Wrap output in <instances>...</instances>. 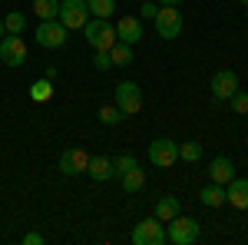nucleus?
<instances>
[{
	"mask_svg": "<svg viewBox=\"0 0 248 245\" xmlns=\"http://www.w3.org/2000/svg\"><path fill=\"white\" fill-rule=\"evenodd\" d=\"M83 33H86V43L93 50H109L116 43V23H109V20H103V17H93V20H86Z\"/></svg>",
	"mask_w": 248,
	"mask_h": 245,
	"instance_id": "f257e3e1",
	"label": "nucleus"
},
{
	"mask_svg": "<svg viewBox=\"0 0 248 245\" xmlns=\"http://www.w3.org/2000/svg\"><path fill=\"white\" fill-rule=\"evenodd\" d=\"M199 219H192V215H175V219H169V232H166V239H169L172 245H192L195 239H199Z\"/></svg>",
	"mask_w": 248,
	"mask_h": 245,
	"instance_id": "f03ea898",
	"label": "nucleus"
},
{
	"mask_svg": "<svg viewBox=\"0 0 248 245\" xmlns=\"http://www.w3.org/2000/svg\"><path fill=\"white\" fill-rule=\"evenodd\" d=\"M57 20L66 27V30H83L86 20H90V7H86V0H60Z\"/></svg>",
	"mask_w": 248,
	"mask_h": 245,
	"instance_id": "7ed1b4c3",
	"label": "nucleus"
},
{
	"mask_svg": "<svg viewBox=\"0 0 248 245\" xmlns=\"http://www.w3.org/2000/svg\"><path fill=\"white\" fill-rule=\"evenodd\" d=\"M33 37H37L40 47H46V50H60V47H66L70 30H66L60 20H40V27H37Z\"/></svg>",
	"mask_w": 248,
	"mask_h": 245,
	"instance_id": "20e7f679",
	"label": "nucleus"
},
{
	"mask_svg": "<svg viewBox=\"0 0 248 245\" xmlns=\"http://www.w3.org/2000/svg\"><path fill=\"white\" fill-rule=\"evenodd\" d=\"M182 27H186V20H182V14H179L175 7H162V10L155 14V33L162 40L182 37Z\"/></svg>",
	"mask_w": 248,
	"mask_h": 245,
	"instance_id": "39448f33",
	"label": "nucleus"
},
{
	"mask_svg": "<svg viewBox=\"0 0 248 245\" xmlns=\"http://www.w3.org/2000/svg\"><path fill=\"white\" fill-rule=\"evenodd\" d=\"M116 106L123 110V116H136L142 110V90L136 86L133 80H123L116 86Z\"/></svg>",
	"mask_w": 248,
	"mask_h": 245,
	"instance_id": "423d86ee",
	"label": "nucleus"
},
{
	"mask_svg": "<svg viewBox=\"0 0 248 245\" xmlns=\"http://www.w3.org/2000/svg\"><path fill=\"white\" fill-rule=\"evenodd\" d=\"M0 63L3 66H23L27 63V43L20 33H7L0 40Z\"/></svg>",
	"mask_w": 248,
	"mask_h": 245,
	"instance_id": "0eeeda50",
	"label": "nucleus"
},
{
	"mask_svg": "<svg viewBox=\"0 0 248 245\" xmlns=\"http://www.w3.org/2000/svg\"><path fill=\"white\" fill-rule=\"evenodd\" d=\"M166 242V229L159 219H142V222H136L133 229V245H162Z\"/></svg>",
	"mask_w": 248,
	"mask_h": 245,
	"instance_id": "6e6552de",
	"label": "nucleus"
},
{
	"mask_svg": "<svg viewBox=\"0 0 248 245\" xmlns=\"http://www.w3.org/2000/svg\"><path fill=\"white\" fill-rule=\"evenodd\" d=\"M175 159H179V143H172V139H155V143H149V163L153 166H159V169H169V166H175Z\"/></svg>",
	"mask_w": 248,
	"mask_h": 245,
	"instance_id": "1a4fd4ad",
	"label": "nucleus"
},
{
	"mask_svg": "<svg viewBox=\"0 0 248 245\" xmlns=\"http://www.w3.org/2000/svg\"><path fill=\"white\" fill-rule=\"evenodd\" d=\"M116 40H123V43L136 47V43L142 40V20H139V17H119V20H116Z\"/></svg>",
	"mask_w": 248,
	"mask_h": 245,
	"instance_id": "9d476101",
	"label": "nucleus"
},
{
	"mask_svg": "<svg viewBox=\"0 0 248 245\" xmlns=\"http://www.w3.org/2000/svg\"><path fill=\"white\" fill-rule=\"evenodd\" d=\"M86 166H90V156L83 149H66L60 156V172L63 176H79V172H86Z\"/></svg>",
	"mask_w": 248,
	"mask_h": 245,
	"instance_id": "9b49d317",
	"label": "nucleus"
},
{
	"mask_svg": "<svg viewBox=\"0 0 248 245\" xmlns=\"http://www.w3.org/2000/svg\"><path fill=\"white\" fill-rule=\"evenodd\" d=\"M235 90H238V76L232 73V70H218V73L212 76V96L215 99H229Z\"/></svg>",
	"mask_w": 248,
	"mask_h": 245,
	"instance_id": "f8f14e48",
	"label": "nucleus"
},
{
	"mask_svg": "<svg viewBox=\"0 0 248 245\" xmlns=\"http://www.w3.org/2000/svg\"><path fill=\"white\" fill-rule=\"evenodd\" d=\"M225 202L248 212V179H238V176L232 179L229 186H225Z\"/></svg>",
	"mask_w": 248,
	"mask_h": 245,
	"instance_id": "ddd939ff",
	"label": "nucleus"
},
{
	"mask_svg": "<svg viewBox=\"0 0 248 245\" xmlns=\"http://www.w3.org/2000/svg\"><path fill=\"white\" fill-rule=\"evenodd\" d=\"M209 179H212V182H218V186H229L232 179H235V166H232L229 156H215V159H212Z\"/></svg>",
	"mask_w": 248,
	"mask_h": 245,
	"instance_id": "4468645a",
	"label": "nucleus"
},
{
	"mask_svg": "<svg viewBox=\"0 0 248 245\" xmlns=\"http://www.w3.org/2000/svg\"><path fill=\"white\" fill-rule=\"evenodd\" d=\"M86 176H90V179H96V182H106V179H113V176H116L113 159H106V156H90Z\"/></svg>",
	"mask_w": 248,
	"mask_h": 245,
	"instance_id": "2eb2a0df",
	"label": "nucleus"
},
{
	"mask_svg": "<svg viewBox=\"0 0 248 245\" xmlns=\"http://www.w3.org/2000/svg\"><path fill=\"white\" fill-rule=\"evenodd\" d=\"M199 202H202V206H209V209L225 206V186H218V182H209V186L199 192Z\"/></svg>",
	"mask_w": 248,
	"mask_h": 245,
	"instance_id": "dca6fc26",
	"label": "nucleus"
},
{
	"mask_svg": "<svg viewBox=\"0 0 248 245\" xmlns=\"http://www.w3.org/2000/svg\"><path fill=\"white\" fill-rule=\"evenodd\" d=\"M179 212H182V206H179L175 196H162V199L155 202V219H159V222H169V219H175Z\"/></svg>",
	"mask_w": 248,
	"mask_h": 245,
	"instance_id": "f3484780",
	"label": "nucleus"
},
{
	"mask_svg": "<svg viewBox=\"0 0 248 245\" xmlns=\"http://www.w3.org/2000/svg\"><path fill=\"white\" fill-rule=\"evenodd\" d=\"M119 182H123L126 192H139V189L146 186V172L139 169V166H133L129 172H119Z\"/></svg>",
	"mask_w": 248,
	"mask_h": 245,
	"instance_id": "a211bd4d",
	"label": "nucleus"
},
{
	"mask_svg": "<svg viewBox=\"0 0 248 245\" xmlns=\"http://www.w3.org/2000/svg\"><path fill=\"white\" fill-rule=\"evenodd\" d=\"M109 60H113V66H129L133 63V47L123 43V40H116L113 47H109Z\"/></svg>",
	"mask_w": 248,
	"mask_h": 245,
	"instance_id": "6ab92c4d",
	"label": "nucleus"
},
{
	"mask_svg": "<svg viewBox=\"0 0 248 245\" xmlns=\"http://www.w3.org/2000/svg\"><path fill=\"white\" fill-rule=\"evenodd\" d=\"M33 14H37L40 20H57L60 0H33Z\"/></svg>",
	"mask_w": 248,
	"mask_h": 245,
	"instance_id": "aec40b11",
	"label": "nucleus"
},
{
	"mask_svg": "<svg viewBox=\"0 0 248 245\" xmlns=\"http://www.w3.org/2000/svg\"><path fill=\"white\" fill-rule=\"evenodd\" d=\"M86 7H90L93 17L109 20V17H113V10H116V0H86Z\"/></svg>",
	"mask_w": 248,
	"mask_h": 245,
	"instance_id": "412c9836",
	"label": "nucleus"
},
{
	"mask_svg": "<svg viewBox=\"0 0 248 245\" xmlns=\"http://www.w3.org/2000/svg\"><path fill=\"white\" fill-rule=\"evenodd\" d=\"M50 93H53V83H50L46 76H43V80H37V83L30 86V96H33L37 103H46V99H50Z\"/></svg>",
	"mask_w": 248,
	"mask_h": 245,
	"instance_id": "4be33fe9",
	"label": "nucleus"
},
{
	"mask_svg": "<svg viewBox=\"0 0 248 245\" xmlns=\"http://www.w3.org/2000/svg\"><path fill=\"white\" fill-rule=\"evenodd\" d=\"M23 27H27V17H23L20 10H14V14L3 17V30H7V33H23Z\"/></svg>",
	"mask_w": 248,
	"mask_h": 245,
	"instance_id": "5701e85b",
	"label": "nucleus"
},
{
	"mask_svg": "<svg viewBox=\"0 0 248 245\" xmlns=\"http://www.w3.org/2000/svg\"><path fill=\"white\" fill-rule=\"evenodd\" d=\"M179 159L199 163V159H202V143H182V146H179Z\"/></svg>",
	"mask_w": 248,
	"mask_h": 245,
	"instance_id": "b1692460",
	"label": "nucleus"
},
{
	"mask_svg": "<svg viewBox=\"0 0 248 245\" xmlns=\"http://www.w3.org/2000/svg\"><path fill=\"white\" fill-rule=\"evenodd\" d=\"M99 119H103L106 126H116V123H123L126 116H123V110L113 103V106H99Z\"/></svg>",
	"mask_w": 248,
	"mask_h": 245,
	"instance_id": "393cba45",
	"label": "nucleus"
},
{
	"mask_svg": "<svg viewBox=\"0 0 248 245\" xmlns=\"http://www.w3.org/2000/svg\"><path fill=\"white\" fill-rule=\"evenodd\" d=\"M229 103H232L235 113H248V90H235V93L229 96Z\"/></svg>",
	"mask_w": 248,
	"mask_h": 245,
	"instance_id": "a878e982",
	"label": "nucleus"
},
{
	"mask_svg": "<svg viewBox=\"0 0 248 245\" xmlns=\"http://www.w3.org/2000/svg\"><path fill=\"white\" fill-rule=\"evenodd\" d=\"M93 66L99 70V73H106V70H113V60H109V50H96V57H93Z\"/></svg>",
	"mask_w": 248,
	"mask_h": 245,
	"instance_id": "bb28decb",
	"label": "nucleus"
},
{
	"mask_svg": "<svg viewBox=\"0 0 248 245\" xmlns=\"http://www.w3.org/2000/svg\"><path fill=\"white\" fill-rule=\"evenodd\" d=\"M113 166H116V176H119V172H129L133 166H139V163H136V156H119V159H113Z\"/></svg>",
	"mask_w": 248,
	"mask_h": 245,
	"instance_id": "cd10ccee",
	"label": "nucleus"
},
{
	"mask_svg": "<svg viewBox=\"0 0 248 245\" xmlns=\"http://www.w3.org/2000/svg\"><path fill=\"white\" fill-rule=\"evenodd\" d=\"M155 14H159V7H155L153 0H146V3L139 7V20H155Z\"/></svg>",
	"mask_w": 248,
	"mask_h": 245,
	"instance_id": "c85d7f7f",
	"label": "nucleus"
},
{
	"mask_svg": "<svg viewBox=\"0 0 248 245\" xmlns=\"http://www.w3.org/2000/svg\"><path fill=\"white\" fill-rule=\"evenodd\" d=\"M43 242H46V239H43L40 232H27V235H23V245H43Z\"/></svg>",
	"mask_w": 248,
	"mask_h": 245,
	"instance_id": "c756f323",
	"label": "nucleus"
},
{
	"mask_svg": "<svg viewBox=\"0 0 248 245\" xmlns=\"http://www.w3.org/2000/svg\"><path fill=\"white\" fill-rule=\"evenodd\" d=\"M159 3H162V7H179L182 0H159Z\"/></svg>",
	"mask_w": 248,
	"mask_h": 245,
	"instance_id": "7c9ffc66",
	"label": "nucleus"
},
{
	"mask_svg": "<svg viewBox=\"0 0 248 245\" xmlns=\"http://www.w3.org/2000/svg\"><path fill=\"white\" fill-rule=\"evenodd\" d=\"M3 33H7V30H3V20H0V40H3Z\"/></svg>",
	"mask_w": 248,
	"mask_h": 245,
	"instance_id": "2f4dec72",
	"label": "nucleus"
},
{
	"mask_svg": "<svg viewBox=\"0 0 248 245\" xmlns=\"http://www.w3.org/2000/svg\"><path fill=\"white\" fill-rule=\"evenodd\" d=\"M238 3H245V7H248V0H238Z\"/></svg>",
	"mask_w": 248,
	"mask_h": 245,
	"instance_id": "473e14b6",
	"label": "nucleus"
},
{
	"mask_svg": "<svg viewBox=\"0 0 248 245\" xmlns=\"http://www.w3.org/2000/svg\"><path fill=\"white\" fill-rule=\"evenodd\" d=\"M245 17H248V14H245Z\"/></svg>",
	"mask_w": 248,
	"mask_h": 245,
	"instance_id": "72a5a7b5",
	"label": "nucleus"
}]
</instances>
